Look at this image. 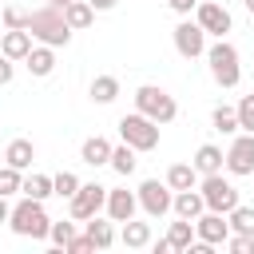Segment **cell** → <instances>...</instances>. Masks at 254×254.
Segmentation results:
<instances>
[{
	"label": "cell",
	"mask_w": 254,
	"mask_h": 254,
	"mask_svg": "<svg viewBox=\"0 0 254 254\" xmlns=\"http://www.w3.org/2000/svg\"><path fill=\"white\" fill-rule=\"evenodd\" d=\"M28 32H32L36 44H48V48H67L71 44V28L64 20V8H56V4L28 12Z\"/></svg>",
	"instance_id": "obj_1"
},
{
	"label": "cell",
	"mask_w": 254,
	"mask_h": 254,
	"mask_svg": "<svg viewBox=\"0 0 254 254\" xmlns=\"http://www.w3.org/2000/svg\"><path fill=\"white\" fill-rule=\"evenodd\" d=\"M8 226L20 234V238H32V242H40V238H48V226H52V218H48V210H44V202L40 198H20L16 206H12V214H8Z\"/></svg>",
	"instance_id": "obj_2"
},
{
	"label": "cell",
	"mask_w": 254,
	"mask_h": 254,
	"mask_svg": "<svg viewBox=\"0 0 254 254\" xmlns=\"http://www.w3.org/2000/svg\"><path fill=\"white\" fill-rule=\"evenodd\" d=\"M206 64H210V79L218 83V87H238V79H242V67H238V48L226 40V36H218L206 52Z\"/></svg>",
	"instance_id": "obj_3"
},
{
	"label": "cell",
	"mask_w": 254,
	"mask_h": 254,
	"mask_svg": "<svg viewBox=\"0 0 254 254\" xmlns=\"http://www.w3.org/2000/svg\"><path fill=\"white\" fill-rule=\"evenodd\" d=\"M135 111H143L147 119H155V123L163 127V123H171V119L179 115V103H175L171 91H163V87H155V83H143V87L135 91Z\"/></svg>",
	"instance_id": "obj_4"
},
{
	"label": "cell",
	"mask_w": 254,
	"mask_h": 254,
	"mask_svg": "<svg viewBox=\"0 0 254 254\" xmlns=\"http://www.w3.org/2000/svg\"><path fill=\"white\" fill-rule=\"evenodd\" d=\"M119 139L135 151H155L159 147V123L147 119L143 111H131V115L119 119Z\"/></svg>",
	"instance_id": "obj_5"
},
{
	"label": "cell",
	"mask_w": 254,
	"mask_h": 254,
	"mask_svg": "<svg viewBox=\"0 0 254 254\" xmlns=\"http://www.w3.org/2000/svg\"><path fill=\"white\" fill-rule=\"evenodd\" d=\"M198 194H202L206 210H218V214H230V210L238 206V187H234L230 179H222V171H214V175H202V183H198Z\"/></svg>",
	"instance_id": "obj_6"
},
{
	"label": "cell",
	"mask_w": 254,
	"mask_h": 254,
	"mask_svg": "<svg viewBox=\"0 0 254 254\" xmlns=\"http://www.w3.org/2000/svg\"><path fill=\"white\" fill-rule=\"evenodd\" d=\"M135 198H139V206H143L147 218H163V214H171V198H175V190H171L167 183H159V179H143L139 190H135Z\"/></svg>",
	"instance_id": "obj_7"
},
{
	"label": "cell",
	"mask_w": 254,
	"mask_h": 254,
	"mask_svg": "<svg viewBox=\"0 0 254 254\" xmlns=\"http://www.w3.org/2000/svg\"><path fill=\"white\" fill-rule=\"evenodd\" d=\"M222 167H226L234 179L254 175V131H238V135H234L230 151L222 155Z\"/></svg>",
	"instance_id": "obj_8"
},
{
	"label": "cell",
	"mask_w": 254,
	"mask_h": 254,
	"mask_svg": "<svg viewBox=\"0 0 254 254\" xmlns=\"http://www.w3.org/2000/svg\"><path fill=\"white\" fill-rule=\"evenodd\" d=\"M103 202H107V187H99V183H79V190L67 198V210H71L75 222H87L91 214L103 210Z\"/></svg>",
	"instance_id": "obj_9"
},
{
	"label": "cell",
	"mask_w": 254,
	"mask_h": 254,
	"mask_svg": "<svg viewBox=\"0 0 254 254\" xmlns=\"http://www.w3.org/2000/svg\"><path fill=\"white\" fill-rule=\"evenodd\" d=\"M194 24H198L206 36H226V32L234 28V20H230L226 4H214V0H202V4H194Z\"/></svg>",
	"instance_id": "obj_10"
},
{
	"label": "cell",
	"mask_w": 254,
	"mask_h": 254,
	"mask_svg": "<svg viewBox=\"0 0 254 254\" xmlns=\"http://www.w3.org/2000/svg\"><path fill=\"white\" fill-rule=\"evenodd\" d=\"M171 36H175V52H179L183 60H198V56L206 52V32H202L194 20H179Z\"/></svg>",
	"instance_id": "obj_11"
},
{
	"label": "cell",
	"mask_w": 254,
	"mask_h": 254,
	"mask_svg": "<svg viewBox=\"0 0 254 254\" xmlns=\"http://www.w3.org/2000/svg\"><path fill=\"white\" fill-rule=\"evenodd\" d=\"M194 238L206 242V246H222V242L230 238V222H226V214H218V210H202V214L194 218Z\"/></svg>",
	"instance_id": "obj_12"
},
{
	"label": "cell",
	"mask_w": 254,
	"mask_h": 254,
	"mask_svg": "<svg viewBox=\"0 0 254 254\" xmlns=\"http://www.w3.org/2000/svg\"><path fill=\"white\" fill-rule=\"evenodd\" d=\"M103 210H107L111 222H127V218H135L139 198H135V190H127V187H107V202H103Z\"/></svg>",
	"instance_id": "obj_13"
},
{
	"label": "cell",
	"mask_w": 254,
	"mask_h": 254,
	"mask_svg": "<svg viewBox=\"0 0 254 254\" xmlns=\"http://www.w3.org/2000/svg\"><path fill=\"white\" fill-rule=\"evenodd\" d=\"M28 52H32V32H28V28H8V32L0 36V56H8L12 64L24 60Z\"/></svg>",
	"instance_id": "obj_14"
},
{
	"label": "cell",
	"mask_w": 254,
	"mask_h": 254,
	"mask_svg": "<svg viewBox=\"0 0 254 254\" xmlns=\"http://www.w3.org/2000/svg\"><path fill=\"white\" fill-rule=\"evenodd\" d=\"M171 210H175V218H198L202 210H206V202H202V194L190 187V190H175V198H171Z\"/></svg>",
	"instance_id": "obj_15"
},
{
	"label": "cell",
	"mask_w": 254,
	"mask_h": 254,
	"mask_svg": "<svg viewBox=\"0 0 254 254\" xmlns=\"http://www.w3.org/2000/svg\"><path fill=\"white\" fill-rule=\"evenodd\" d=\"M24 64H28V71L32 75H52L56 71V48H48V44H32V52L24 56Z\"/></svg>",
	"instance_id": "obj_16"
},
{
	"label": "cell",
	"mask_w": 254,
	"mask_h": 254,
	"mask_svg": "<svg viewBox=\"0 0 254 254\" xmlns=\"http://www.w3.org/2000/svg\"><path fill=\"white\" fill-rule=\"evenodd\" d=\"M79 159H83L87 167H107V159H111V143H107L103 135H91V139H83Z\"/></svg>",
	"instance_id": "obj_17"
},
{
	"label": "cell",
	"mask_w": 254,
	"mask_h": 254,
	"mask_svg": "<svg viewBox=\"0 0 254 254\" xmlns=\"http://www.w3.org/2000/svg\"><path fill=\"white\" fill-rule=\"evenodd\" d=\"M32 159H36L32 139H12V143H8V151H4V163H8V167H16V171H28V167H32Z\"/></svg>",
	"instance_id": "obj_18"
},
{
	"label": "cell",
	"mask_w": 254,
	"mask_h": 254,
	"mask_svg": "<svg viewBox=\"0 0 254 254\" xmlns=\"http://www.w3.org/2000/svg\"><path fill=\"white\" fill-rule=\"evenodd\" d=\"M64 20H67V28H71V32H83V28H91L95 8H91L87 0H71V4H64Z\"/></svg>",
	"instance_id": "obj_19"
},
{
	"label": "cell",
	"mask_w": 254,
	"mask_h": 254,
	"mask_svg": "<svg viewBox=\"0 0 254 254\" xmlns=\"http://www.w3.org/2000/svg\"><path fill=\"white\" fill-rule=\"evenodd\" d=\"M190 167H194L198 175H214V171H222V151H218L214 143H202V147L194 151Z\"/></svg>",
	"instance_id": "obj_20"
},
{
	"label": "cell",
	"mask_w": 254,
	"mask_h": 254,
	"mask_svg": "<svg viewBox=\"0 0 254 254\" xmlns=\"http://www.w3.org/2000/svg\"><path fill=\"white\" fill-rule=\"evenodd\" d=\"M119 242H123V246H131V250H143V246H151V222H135V218H127V222H123V234H119Z\"/></svg>",
	"instance_id": "obj_21"
},
{
	"label": "cell",
	"mask_w": 254,
	"mask_h": 254,
	"mask_svg": "<svg viewBox=\"0 0 254 254\" xmlns=\"http://www.w3.org/2000/svg\"><path fill=\"white\" fill-rule=\"evenodd\" d=\"M87 95H91V103H115L119 99V79L115 75H95Z\"/></svg>",
	"instance_id": "obj_22"
},
{
	"label": "cell",
	"mask_w": 254,
	"mask_h": 254,
	"mask_svg": "<svg viewBox=\"0 0 254 254\" xmlns=\"http://www.w3.org/2000/svg\"><path fill=\"white\" fill-rule=\"evenodd\" d=\"M135 155H139V151H135V147H127V143H123V147H111L107 167H111L115 175H123V179H127V175H135V167H139V159H135Z\"/></svg>",
	"instance_id": "obj_23"
},
{
	"label": "cell",
	"mask_w": 254,
	"mask_h": 254,
	"mask_svg": "<svg viewBox=\"0 0 254 254\" xmlns=\"http://www.w3.org/2000/svg\"><path fill=\"white\" fill-rule=\"evenodd\" d=\"M167 187H171V190H190V187H198V171H194L190 163H175V167L167 171Z\"/></svg>",
	"instance_id": "obj_24"
},
{
	"label": "cell",
	"mask_w": 254,
	"mask_h": 254,
	"mask_svg": "<svg viewBox=\"0 0 254 254\" xmlns=\"http://www.w3.org/2000/svg\"><path fill=\"white\" fill-rule=\"evenodd\" d=\"M87 238L95 242V250H111V246H115V230H111V222H103L99 214L87 218Z\"/></svg>",
	"instance_id": "obj_25"
},
{
	"label": "cell",
	"mask_w": 254,
	"mask_h": 254,
	"mask_svg": "<svg viewBox=\"0 0 254 254\" xmlns=\"http://www.w3.org/2000/svg\"><path fill=\"white\" fill-rule=\"evenodd\" d=\"M167 242H171V250H187V246L194 242V222H190V218H179V222H171V230H167Z\"/></svg>",
	"instance_id": "obj_26"
},
{
	"label": "cell",
	"mask_w": 254,
	"mask_h": 254,
	"mask_svg": "<svg viewBox=\"0 0 254 254\" xmlns=\"http://www.w3.org/2000/svg\"><path fill=\"white\" fill-rule=\"evenodd\" d=\"M210 123H214V131H222V135H238V111L226 107V103H218V107L210 111Z\"/></svg>",
	"instance_id": "obj_27"
},
{
	"label": "cell",
	"mask_w": 254,
	"mask_h": 254,
	"mask_svg": "<svg viewBox=\"0 0 254 254\" xmlns=\"http://www.w3.org/2000/svg\"><path fill=\"white\" fill-rule=\"evenodd\" d=\"M20 194H28V198H52V175H28L24 183H20Z\"/></svg>",
	"instance_id": "obj_28"
},
{
	"label": "cell",
	"mask_w": 254,
	"mask_h": 254,
	"mask_svg": "<svg viewBox=\"0 0 254 254\" xmlns=\"http://www.w3.org/2000/svg\"><path fill=\"white\" fill-rule=\"evenodd\" d=\"M226 222H230V234H254V206H234L230 214H226Z\"/></svg>",
	"instance_id": "obj_29"
},
{
	"label": "cell",
	"mask_w": 254,
	"mask_h": 254,
	"mask_svg": "<svg viewBox=\"0 0 254 254\" xmlns=\"http://www.w3.org/2000/svg\"><path fill=\"white\" fill-rule=\"evenodd\" d=\"M75 190H79V175H75V171H60V175H52V194L71 198Z\"/></svg>",
	"instance_id": "obj_30"
},
{
	"label": "cell",
	"mask_w": 254,
	"mask_h": 254,
	"mask_svg": "<svg viewBox=\"0 0 254 254\" xmlns=\"http://www.w3.org/2000/svg\"><path fill=\"white\" fill-rule=\"evenodd\" d=\"M20 183H24V171H16V167H8V163H4V167H0V194H4V198H12V194L20 190Z\"/></svg>",
	"instance_id": "obj_31"
},
{
	"label": "cell",
	"mask_w": 254,
	"mask_h": 254,
	"mask_svg": "<svg viewBox=\"0 0 254 254\" xmlns=\"http://www.w3.org/2000/svg\"><path fill=\"white\" fill-rule=\"evenodd\" d=\"M234 111H238V131H254V91L242 95Z\"/></svg>",
	"instance_id": "obj_32"
},
{
	"label": "cell",
	"mask_w": 254,
	"mask_h": 254,
	"mask_svg": "<svg viewBox=\"0 0 254 254\" xmlns=\"http://www.w3.org/2000/svg\"><path fill=\"white\" fill-rule=\"evenodd\" d=\"M71 234H75V222H52V226H48V238H52L60 250L71 242Z\"/></svg>",
	"instance_id": "obj_33"
},
{
	"label": "cell",
	"mask_w": 254,
	"mask_h": 254,
	"mask_svg": "<svg viewBox=\"0 0 254 254\" xmlns=\"http://www.w3.org/2000/svg\"><path fill=\"white\" fill-rule=\"evenodd\" d=\"M0 20H4V28H28V12H20L16 4H4L0 8Z\"/></svg>",
	"instance_id": "obj_34"
},
{
	"label": "cell",
	"mask_w": 254,
	"mask_h": 254,
	"mask_svg": "<svg viewBox=\"0 0 254 254\" xmlns=\"http://www.w3.org/2000/svg\"><path fill=\"white\" fill-rule=\"evenodd\" d=\"M222 246H230V254H254V234H230Z\"/></svg>",
	"instance_id": "obj_35"
},
{
	"label": "cell",
	"mask_w": 254,
	"mask_h": 254,
	"mask_svg": "<svg viewBox=\"0 0 254 254\" xmlns=\"http://www.w3.org/2000/svg\"><path fill=\"white\" fill-rule=\"evenodd\" d=\"M64 250H67V254H87V250H95V242H91L87 234H71V242H67Z\"/></svg>",
	"instance_id": "obj_36"
},
{
	"label": "cell",
	"mask_w": 254,
	"mask_h": 254,
	"mask_svg": "<svg viewBox=\"0 0 254 254\" xmlns=\"http://www.w3.org/2000/svg\"><path fill=\"white\" fill-rule=\"evenodd\" d=\"M12 75H16L12 60H8V56H0V87H4V83H12Z\"/></svg>",
	"instance_id": "obj_37"
},
{
	"label": "cell",
	"mask_w": 254,
	"mask_h": 254,
	"mask_svg": "<svg viewBox=\"0 0 254 254\" xmlns=\"http://www.w3.org/2000/svg\"><path fill=\"white\" fill-rule=\"evenodd\" d=\"M167 4H171V8H175V12H179V16H190V12H194V4H198V0H167Z\"/></svg>",
	"instance_id": "obj_38"
},
{
	"label": "cell",
	"mask_w": 254,
	"mask_h": 254,
	"mask_svg": "<svg viewBox=\"0 0 254 254\" xmlns=\"http://www.w3.org/2000/svg\"><path fill=\"white\" fill-rule=\"evenodd\" d=\"M87 4H91V8H95V12H111V8H115V4H119V0H87Z\"/></svg>",
	"instance_id": "obj_39"
},
{
	"label": "cell",
	"mask_w": 254,
	"mask_h": 254,
	"mask_svg": "<svg viewBox=\"0 0 254 254\" xmlns=\"http://www.w3.org/2000/svg\"><path fill=\"white\" fill-rule=\"evenodd\" d=\"M8 214H12V206H8V198L0 194V222H8Z\"/></svg>",
	"instance_id": "obj_40"
},
{
	"label": "cell",
	"mask_w": 254,
	"mask_h": 254,
	"mask_svg": "<svg viewBox=\"0 0 254 254\" xmlns=\"http://www.w3.org/2000/svg\"><path fill=\"white\" fill-rule=\"evenodd\" d=\"M242 4H246V12H250V16H254V0H242Z\"/></svg>",
	"instance_id": "obj_41"
},
{
	"label": "cell",
	"mask_w": 254,
	"mask_h": 254,
	"mask_svg": "<svg viewBox=\"0 0 254 254\" xmlns=\"http://www.w3.org/2000/svg\"><path fill=\"white\" fill-rule=\"evenodd\" d=\"M48 4H56V8H64V4H71V0H48Z\"/></svg>",
	"instance_id": "obj_42"
}]
</instances>
